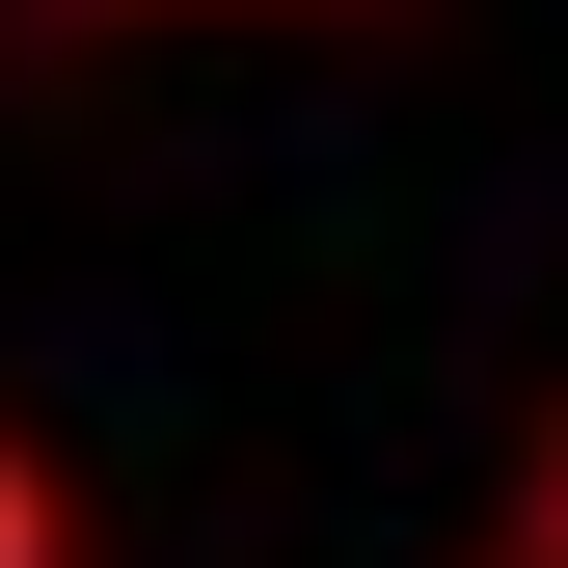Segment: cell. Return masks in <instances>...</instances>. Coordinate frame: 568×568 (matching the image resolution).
<instances>
[{
	"label": "cell",
	"instance_id": "obj_2",
	"mask_svg": "<svg viewBox=\"0 0 568 568\" xmlns=\"http://www.w3.org/2000/svg\"><path fill=\"white\" fill-rule=\"evenodd\" d=\"M28 28H379V0H28Z\"/></svg>",
	"mask_w": 568,
	"mask_h": 568
},
{
	"label": "cell",
	"instance_id": "obj_4",
	"mask_svg": "<svg viewBox=\"0 0 568 568\" xmlns=\"http://www.w3.org/2000/svg\"><path fill=\"white\" fill-rule=\"evenodd\" d=\"M487 568H515V541H487Z\"/></svg>",
	"mask_w": 568,
	"mask_h": 568
},
{
	"label": "cell",
	"instance_id": "obj_1",
	"mask_svg": "<svg viewBox=\"0 0 568 568\" xmlns=\"http://www.w3.org/2000/svg\"><path fill=\"white\" fill-rule=\"evenodd\" d=\"M0 568H82V460H54L28 406H0Z\"/></svg>",
	"mask_w": 568,
	"mask_h": 568
},
{
	"label": "cell",
	"instance_id": "obj_3",
	"mask_svg": "<svg viewBox=\"0 0 568 568\" xmlns=\"http://www.w3.org/2000/svg\"><path fill=\"white\" fill-rule=\"evenodd\" d=\"M515 568H568V406L515 434Z\"/></svg>",
	"mask_w": 568,
	"mask_h": 568
}]
</instances>
